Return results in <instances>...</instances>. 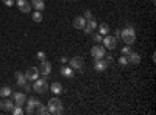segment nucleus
<instances>
[{
  "label": "nucleus",
  "mask_w": 156,
  "mask_h": 115,
  "mask_svg": "<svg viewBox=\"0 0 156 115\" xmlns=\"http://www.w3.org/2000/svg\"><path fill=\"white\" fill-rule=\"evenodd\" d=\"M95 28H97V23H95V20H94V19H89V20H86V25H84L83 31H84L86 34H90V33H92Z\"/></svg>",
  "instance_id": "2eb2a0df"
},
{
  "label": "nucleus",
  "mask_w": 156,
  "mask_h": 115,
  "mask_svg": "<svg viewBox=\"0 0 156 115\" xmlns=\"http://www.w3.org/2000/svg\"><path fill=\"white\" fill-rule=\"evenodd\" d=\"M36 56H37V59H39V61H45V59H47V55H45L44 52H37V55H36Z\"/></svg>",
  "instance_id": "bb28decb"
},
{
  "label": "nucleus",
  "mask_w": 156,
  "mask_h": 115,
  "mask_svg": "<svg viewBox=\"0 0 156 115\" xmlns=\"http://www.w3.org/2000/svg\"><path fill=\"white\" fill-rule=\"evenodd\" d=\"M114 37H115V39H119V37H120V30L115 31V36H114Z\"/></svg>",
  "instance_id": "f704fd0d"
},
{
  "label": "nucleus",
  "mask_w": 156,
  "mask_h": 115,
  "mask_svg": "<svg viewBox=\"0 0 156 115\" xmlns=\"http://www.w3.org/2000/svg\"><path fill=\"white\" fill-rule=\"evenodd\" d=\"M84 25H86V19H84L83 16H78V17L73 19V27H75L76 30H83Z\"/></svg>",
  "instance_id": "dca6fc26"
},
{
  "label": "nucleus",
  "mask_w": 156,
  "mask_h": 115,
  "mask_svg": "<svg viewBox=\"0 0 156 115\" xmlns=\"http://www.w3.org/2000/svg\"><path fill=\"white\" fill-rule=\"evenodd\" d=\"M48 87H50V90L53 92L55 95H61V93H62V86H61L58 81L51 83V86H48Z\"/></svg>",
  "instance_id": "a211bd4d"
},
{
  "label": "nucleus",
  "mask_w": 156,
  "mask_h": 115,
  "mask_svg": "<svg viewBox=\"0 0 156 115\" xmlns=\"http://www.w3.org/2000/svg\"><path fill=\"white\" fill-rule=\"evenodd\" d=\"M83 17H84L86 20H89V19H92V12H90L89 9H86V11H84V16H83Z\"/></svg>",
  "instance_id": "c85d7f7f"
},
{
  "label": "nucleus",
  "mask_w": 156,
  "mask_h": 115,
  "mask_svg": "<svg viewBox=\"0 0 156 115\" xmlns=\"http://www.w3.org/2000/svg\"><path fill=\"white\" fill-rule=\"evenodd\" d=\"M11 113H12V115H22V113H23L22 106H14V107H12V110H11Z\"/></svg>",
  "instance_id": "393cba45"
},
{
  "label": "nucleus",
  "mask_w": 156,
  "mask_h": 115,
  "mask_svg": "<svg viewBox=\"0 0 156 115\" xmlns=\"http://www.w3.org/2000/svg\"><path fill=\"white\" fill-rule=\"evenodd\" d=\"M31 17H33L34 22H42V12L41 11H34Z\"/></svg>",
  "instance_id": "b1692460"
},
{
  "label": "nucleus",
  "mask_w": 156,
  "mask_h": 115,
  "mask_svg": "<svg viewBox=\"0 0 156 115\" xmlns=\"http://www.w3.org/2000/svg\"><path fill=\"white\" fill-rule=\"evenodd\" d=\"M119 64H120L122 67H126V66H128V59H126L125 55H122V56L119 58Z\"/></svg>",
  "instance_id": "a878e982"
},
{
  "label": "nucleus",
  "mask_w": 156,
  "mask_h": 115,
  "mask_svg": "<svg viewBox=\"0 0 156 115\" xmlns=\"http://www.w3.org/2000/svg\"><path fill=\"white\" fill-rule=\"evenodd\" d=\"M83 66H84V59L81 56H73L69 61V67H72L73 70H81Z\"/></svg>",
  "instance_id": "0eeeda50"
},
{
  "label": "nucleus",
  "mask_w": 156,
  "mask_h": 115,
  "mask_svg": "<svg viewBox=\"0 0 156 115\" xmlns=\"http://www.w3.org/2000/svg\"><path fill=\"white\" fill-rule=\"evenodd\" d=\"M14 106H16V104H14V101H11V100H9V96H8V98H5L3 101H0V107H2L3 110H6V112H11Z\"/></svg>",
  "instance_id": "4468645a"
},
{
  "label": "nucleus",
  "mask_w": 156,
  "mask_h": 115,
  "mask_svg": "<svg viewBox=\"0 0 156 115\" xmlns=\"http://www.w3.org/2000/svg\"><path fill=\"white\" fill-rule=\"evenodd\" d=\"M11 87H8V86H5V87H2L0 89V96L2 98H8V96H11Z\"/></svg>",
  "instance_id": "412c9836"
},
{
  "label": "nucleus",
  "mask_w": 156,
  "mask_h": 115,
  "mask_svg": "<svg viewBox=\"0 0 156 115\" xmlns=\"http://www.w3.org/2000/svg\"><path fill=\"white\" fill-rule=\"evenodd\" d=\"M98 33H100L101 36L109 34V27H108V23H100V27H98Z\"/></svg>",
  "instance_id": "4be33fe9"
},
{
  "label": "nucleus",
  "mask_w": 156,
  "mask_h": 115,
  "mask_svg": "<svg viewBox=\"0 0 156 115\" xmlns=\"http://www.w3.org/2000/svg\"><path fill=\"white\" fill-rule=\"evenodd\" d=\"M90 55H92L94 59H100L106 55V48L103 45H94L92 48H90Z\"/></svg>",
  "instance_id": "423d86ee"
},
{
  "label": "nucleus",
  "mask_w": 156,
  "mask_h": 115,
  "mask_svg": "<svg viewBox=\"0 0 156 115\" xmlns=\"http://www.w3.org/2000/svg\"><path fill=\"white\" fill-rule=\"evenodd\" d=\"M101 42H103V47L108 48V50H114L117 47V39H115L114 36H111V34H106L101 39Z\"/></svg>",
  "instance_id": "39448f33"
},
{
  "label": "nucleus",
  "mask_w": 156,
  "mask_h": 115,
  "mask_svg": "<svg viewBox=\"0 0 156 115\" xmlns=\"http://www.w3.org/2000/svg\"><path fill=\"white\" fill-rule=\"evenodd\" d=\"M27 106H25V110L23 112H27V113H34V109L41 104V101H39L37 98H27V103H25Z\"/></svg>",
  "instance_id": "20e7f679"
},
{
  "label": "nucleus",
  "mask_w": 156,
  "mask_h": 115,
  "mask_svg": "<svg viewBox=\"0 0 156 115\" xmlns=\"http://www.w3.org/2000/svg\"><path fill=\"white\" fill-rule=\"evenodd\" d=\"M16 5L19 6L20 12H25V14L31 11V3L28 2V0H16Z\"/></svg>",
  "instance_id": "9d476101"
},
{
  "label": "nucleus",
  "mask_w": 156,
  "mask_h": 115,
  "mask_svg": "<svg viewBox=\"0 0 156 115\" xmlns=\"http://www.w3.org/2000/svg\"><path fill=\"white\" fill-rule=\"evenodd\" d=\"M33 90L36 92V93H45L47 90H48V84H47V81L45 79H34L33 81Z\"/></svg>",
  "instance_id": "7ed1b4c3"
},
{
  "label": "nucleus",
  "mask_w": 156,
  "mask_h": 115,
  "mask_svg": "<svg viewBox=\"0 0 156 115\" xmlns=\"http://www.w3.org/2000/svg\"><path fill=\"white\" fill-rule=\"evenodd\" d=\"M120 37L126 45H133L136 42V31L131 25H126V28L120 30Z\"/></svg>",
  "instance_id": "f257e3e1"
},
{
  "label": "nucleus",
  "mask_w": 156,
  "mask_h": 115,
  "mask_svg": "<svg viewBox=\"0 0 156 115\" xmlns=\"http://www.w3.org/2000/svg\"><path fill=\"white\" fill-rule=\"evenodd\" d=\"M25 76H27V81H34L39 78V70L34 67H28V70L25 72Z\"/></svg>",
  "instance_id": "9b49d317"
},
{
  "label": "nucleus",
  "mask_w": 156,
  "mask_h": 115,
  "mask_svg": "<svg viewBox=\"0 0 156 115\" xmlns=\"http://www.w3.org/2000/svg\"><path fill=\"white\" fill-rule=\"evenodd\" d=\"M2 2H3L6 6H9V8H11L12 5H14V0H2Z\"/></svg>",
  "instance_id": "7c9ffc66"
},
{
  "label": "nucleus",
  "mask_w": 156,
  "mask_h": 115,
  "mask_svg": "<svg viewBox=\"0 0 156 115\" xmlns=\"http://www.w3.org/2000/svg\"><path fill=\"white\" fill-rule=\"evenodd\" d=\"M16 79H17V86L19 87H23L25 84H27V76H25L23 73H20V72H16Z\"/></svg>",
  "instance_id": "6ab92c4d"
},
{
  "label": "nucleus",
  "mask_w": 156,
  "mask_h": 115,
  "mask_svg": "<svg viewBox=\"0 0 156 115\" xmlns=\"http://www.w3.org/2000/svg\"><path fill=\"white\" fill-rule=\"evenodd\" d=\"M92 37H94V42H101V39H103L100 33H95V34H94Z\"/></svg>",
  "instance_id": "cd10ccee"
},
{
  "label": "nucleus",
  "mask_w": 156,
  "mask_h": 115,
  "mask_svg": "<svg viewBox=\"0 0 156 115\" xmlns=\"http://www.w3.org/2000/svg\"><path fill=\"white\" fill-rule=\"evenodd\" d=\"M12 98H14V104L16 106H23L25 103H27V95H25L23 92L12 93Z\"/></svg>",
  "instance_id": "1a4fd4ad"
},
{
  "label": "nucleus",
  "mask_w": 156,
  "mask_h": 115,
  "mask_svg": "<svg viewBox=\"0 0 156 115\" xmlns=\"http://www.w3.org/2000/svg\"><path fill=\"white\" fill-rule=\"evenodd\" d=\"M108 66L109 64L106 62V59H95V64H94V69L97 70V72H105L106 69H108Z\"/></svg>",
  "instance_id": "ddd939ff"
},
{
  "label": "nucleus",
  "mask_w": 156,
  "mask_h": 115,
  "mask_svg": "<svg viewBox=\"0 0 156 115\" xmlns=\"http://www.w3.org/2000/svg\"><path fill=\"white\" fill-rule=\"evenodd\" d=\"M39 75H42V76H45V78H47V76L50 75V72H51V64L45 59V61H41V66H39Z\"/></svg>",
  "instance_id": "6e6552de"
},
{
  "label": "nucleus",
  "mask_w": 156,
  "mask_h": 115,
  "mask_svg": "<svg viewBox=\"0 0 156 115\" xmlns=\"http://www.w3.org/2000/svg\"><path fill=\"white\" fill-rule=\"evenodd\" d=\"M23 89H25V90H27V92H30V90H31V89H33V86H30V84L27 83V84H25V86H23Z\"/></svg>",
  "instance_id": "2f4dec72"
},
{
  "label": "nucleus",
  "mask_w": 156,
  "mask_h": 115,
  "mask_svg": "<svg viewBox=\"0 0 156 115\" xmlns=\"http://www.w3.org/2000/svg\"><path fill=\"white\" fill-rule=\"evenodd\" d=\"M61 62H62V64H66V62H69V59H67L66 56H61Z\"/></svg>",
  "instance_id": "72a5a7b5"
},
{
  "label": "nucleus",
  "mask_w": 156,
  "mask_h": 115,
  "mask_svg": "<svg viewBox=\"0 0 156 115\" xmlns=\"http://www.w3.org/2000/svg\"><path fill=\"white\" fill-rule=\"evenodd\" d=\"M129 52H131V48H129V45H126V47H123V48H122L120 55H128Z\"/></svg>",
  "instance_id": "c756f323"
},
{
  "label": "nucleus",
  "mask_w": 156,
  "mask_h": 115,
  "mask_svg": "<svg viewBox=\"0 0 156 115\" xmlns=\"http://www.w3.org/2000/svg\"><path fill=\"white\" fill-rule=\"evenodd\" d=\"M105 59H106V62H108V64H111V62H112V61H114V59H112V56H111V55H106V58H105Z\"/></svg>",
  "instance_id": "473e14b6"
},
{
  "label": "nucleus",
  "mask_w": 156,
  "mask_h": 115,
  "mask_svg": "<svg viewBox=\"0 0 156 115\" xmlns=\"http://www.w3.org/2000/svg\"><path fill=\"white\" fill-rule=\"evenodd\" d=\"M37 113H41V115H45V113H50L48 112V107L47 106H44V104H39L37 106V110H36Z\"/></svg>",
  "instance_id": "5701e85b"
},
{
  "label": "nucleus",
  "mask_w": 156,
  "mask_h": 115,
  "mask_svg": "<svg viewBox=\"0 0 156 115\" xmlns=\"http://www.w3.org/2000/svg\"><path fill=\"white\" fill-rule=\"evenodd\" d=\"M61 75L66 78H73V69L72 67H62L61 69Z\"/></svg>",
  "instance_id": "aec40b11"
},
{
  "label": "nucleus",
  "mask_w": 156,
  "mask_h": 115,
  "mask_svg": "<svg viewBox=\"0 0 156 115\" xmlns=\"http://www.w3.org/2000/svg\"><path fill=\"white\" fill-rule=\"evenodd\" d=\"M126 59H128V64H134V66H137V64H140V55L136 53V52H129L128 55H125Z\"/></svg>",
  "instance_id": "f8f14e48"
},
{
  "label": "nucleus",
  "mask_w": 156,
  "mask_h": 115,
  "mask_svg": "<svg viewBox=\"0 0 156 115\" xmlns=\"http://www.w3.org/2000/svg\"><path fill=\"white\" fill-rule=\"evenodd\" d=\"M31 8H34V11H44L45 9V3L44 0H31Z\"/></svg>",
  "instance_id": "f3484780"
},
{
  "label": "nucleus",
  "mask_w": 156,
  "mask_h": 115,
  "mask_svg": "<svg viewBox=\"0 0 156 115\" xmlns=\"http://www.w3.org/2000/svg\"><path fill=\"white\" fill-rule=\"evenodd\" d=\"M47 107H48V112L53 113V115H58V113L62 112V103L59 101V98H51V100H48Z\"/></svg>",
  "instance_id": "f03ea898"
}]
</instances>
